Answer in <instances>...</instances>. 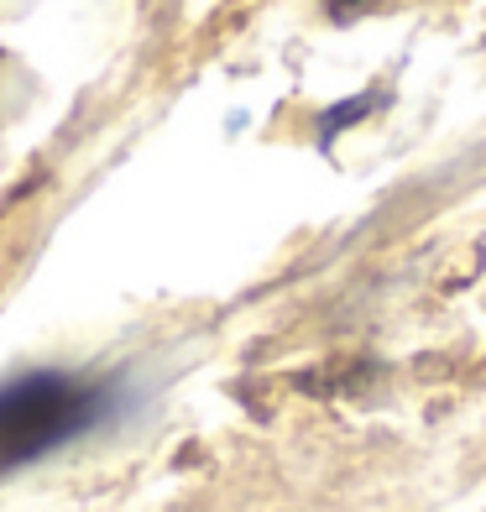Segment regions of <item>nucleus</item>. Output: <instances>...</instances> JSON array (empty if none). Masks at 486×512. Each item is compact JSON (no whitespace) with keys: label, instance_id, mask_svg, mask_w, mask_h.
<instances>
[{"label":"nucleus","instance_id":"f03ea898","mask_svg":"<svg viewBox=\"0 0 486 512\" xmlns=\"http://www.w3.org/2000/svg\"><path fill=\"white\" fill-rule=\"evenodd\" d=\"M330 6H340V11H345V6H366V0H330Z\"/></svg>","mask_w":486,"mask_h":512},{"label":"nucleus","instance_id":"f257e3e1","mask_svg":"<svg viewBox=\"0 0 486 512\" xmlns=\"http://www.w3.org/2000/svg\"><path fill=\"white\" fill-rule=\"evenodd\" d=\"M110 413V387L68 371H27L0 387V471L32 465Z\"/></svg>","mask_w":486,"mask_h":512}]
</instances>
